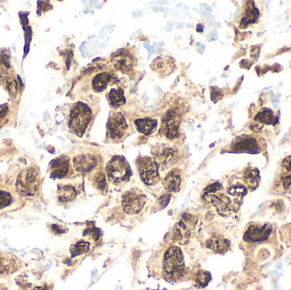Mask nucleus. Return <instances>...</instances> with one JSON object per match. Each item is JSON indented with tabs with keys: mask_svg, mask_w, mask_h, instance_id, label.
Segmentation results:
<instances>
[{
	"mask_svg": "<svg viewBox=\"0 0 291 290\" xmlns=\"http://www.w3.org/2000/svg\"><path fill=\"white\" fill-rule=\"evenodd\" d=\"M181 184V174L178 169H173L164 179V187L169 193L178 192Z\"/></svg>",
	"mask_w": 291,
	"mask_h": 290,
	"instance_id": "obj_19",
	"label": "nucleus"
},
{
	"mask_svg": "<svg viewBox=\"0 0 291 290\" xmlns=\"http://www.w3.org/2000/svg\"><path fill=\"white\" fill-rule=\"evenodd\" d=\"M85 235H89L90 237H92L93 239L95 241L99 240V238L101 237V232L100 230L95 228V227H89L86 231H85Z\"/></svg>",
	"mask_w": 291,
	"mask_h": 290,
	"instance_id": "obj_33",
	"label": "nucleus"
},
{
	"mask_svg": "<svg viewBox=\"0 0 291 290\" xmlns=\"http://www.w3.org/2000/svg\"><path fill=\"white\" fill-rule=\"evenodd\" d=\"M206 245L208 248L217 253H224L228 250L230 243L229 241L222 237H214L207 241Z\"/></svg>",
	"mask_w": 291,
	"mask_h": 290,
	"instance_id": "obj_22",
	"label": "nucleus"
},
{
	"mask_svg": "<svg viewBox=\"0 0 291 290\" xmlns=\"http://www.w3.org/2000/svg\"><path fill=\"white\" fill-rule=\"evenodd\" d=\"M146 196L137 191H130L123 196V209L127 214H135L140 213L146 203Z\"/></svg>",
	"mask_w": 291,
	"mask_h": 290,
	"instance_id": "obj_8",
	"label": "nucleus"
},
{
	"mask_svg": "<svg viewBox=\"0 0 291 290\" xmlns=\"http://www.w3.org/2000/svg\"><path fill=\"white\" fill-rule=\"evenodd\" d=\"M244 179L248 188H250L251 190H254L260 183L259 170L254 168L247 169L244 174Z\"/></svg>",
	"mask_w": 291,
	"mask_h": 290,
	"instance_id": "obj_27",
	"label": "nucleus"
},
{
	"mask_svg": "<svg viewBox=\"0 0 291 290\" xmlns=\"http://www.w3.org/2000/svg\"><path fill=\"white\" fill-rule=\"evenodd\" d=\"M164 272L171 279H178L183 277L185 272L183 252L176 246L167 249L164 258Z\"/></svg>",
	"mask_w": 291,
	"mask_h": 290,
	"instance_id": "obj_2",
	"label": "nucleus"
},
{
	"mask_svg": "<svg viewBox=\"0 0 291 290\" xmlns=\"http://www.w3.org/2000/svg\"><path fill=\"white\" fill-rule=\"evenodd\" d=\"M232 149L237 153H248L257 154L261 152V147L256 138L244 135L236 139L232 144Z\"/></svg>",
	"mask_w": 291,
	"mask_h": 290,
	"instance_id": "obj_12",
	"label": "nucleus"
},
{
	"mask_svg": "<svg viewBox=\"0 0 291 290\" xmlns=\"http://www.w3.org/2000/svg\"><path fill=\"white\" fill-rule=\"evenodd\" d=\"M97 165V158L91 154H81L74 159V166L77 171L87 173Z\"/></svg>",
	"mask_w": 291,
	"mask_h": 290,
	"instance_id": "obj_17",
	"label": "nucleus"
},
{
	"mask_svg": "<svg viewBox=\"0 0 291 290\" xmlns=\"http://www.w3.org/2000/svg\"><path fill=\"white\" fill-rule=\"evenodd\" d=\"M23 203L16 192L0 186V214L16 210L21 208Z\"/></svg>",
	"mask_w": 291,
	"mask_h": 290,
	"instance_id": "obj_7",
	"label": "nucleus"
},
{
	"mask_svg": "<svg viewBox=\"0 0 291 290\" xmlns=\"http://www.w3.org/2000/svg\"><path fill=\"white\" fill-rule=\"evenodd\" d=\"M111 80V75L107 72H101L94 78L92 81L93 90L95 92L103 91Z\"/></svg>",
	"mask_w": 291,
	"mask_h": 290,
	"instance_id": "obj_25",
	"label": "nucleus"
},
{
	"mask_svg": "<svg viewBox=\"0 0 291 290\" xmlns=\"http://www.w3.org/2000/svg\"><path fill=\"white\" fill-rule=\"evenodd\" d=\"M180 115L174 109H170L162 118L161 131L167 138L174 139L179 134Z\"/></svg>",
	"mask_w": 291,
	"mask_h": 290,
	"instance_id": "obj_9",
	"label": "nucleus"
},
{
	"mask_svg": "<svg viewBox=\"0 0 291 290\" xmlns=\"http://www.w3.org/2000/svg\"><path fill=\"white\" fill-rule=\"evenodd\" d=\"M282 168L283 171H291V156H288L283 160Z\"/></svg>",
	"mask_w": 291,
	"mask_h": 290,
	"instance_id": "obj_36",
	"label": "nucleus"
},
{
	"mask_svg": "<svg viewBox=\"0 0 291 290\" xmlns=\"http://www.w3.org/2000/svg\"><path fill=\"white\" fill-rule=\"evenodd\" d=\"M211 279V276L209 272L205 271H200L195 277V282L199 287H204L208 285L209 281Z\"/></svg>",
	"mask_w": 291,
	"mask_h": 290,
	"instance_id": "obj_29",
	"label": "nucleus"
},
{
	"mask_svg": "<svg viewBox=\"0 0 291 290\" xmlns=\"http://www.w3.org/2000/svg\"><path fill=\"white\" fill-rule=\"evenodd\" d=\"M254 122L257 124H275L278 120L274 116L273 112L270 108H263L259 112L254 118Z\"/></svg>",
	"mask_w": 291,
	"mask_h": 290,
	"instance_id": "obj_24",
	"label": "nucleus"
},
{
	"mask_svg": "<svg viewBox=\"0 0 291 290\" xmlns=\"http://www.w3.org/2000/svg\"><path fill=\"white\" fill-rule=\"evenodd\" d=\"M95 185L96 188L100 189V190H103L104 188H106V176L103 173H99L96 174L94 179Z\"/></svg>",
	"mask_w": 291,
	"mask_h": 290,
	"instance_id": "obj_32",
	"label": "nucleus"
},
{
	"mask_svg": "<svg viewBox=\"0 0 291 290\" xmlns=\"http://www.w3.org/2000/svg\"><path fill=\"white\" fill-rule=\"evenodd\" d=\"M228 193L234 198H241L246 195L247 189L243 186H234L228 190Z\"/></svg>",
	"mask_w": 291,
	"mask_h": 290,
	"instance_id": "obj_30",
	"label": "nucleus"
},
{
	"mask_svg": "<svg viewBox=\"0 0 291 290\" xmlns=\"http://www.w3.org/2000/svg\"><path fill=\"white\" fill-rule=\"evenodd\" d=\"M272 232V227L268 225H252L244 235L246 242H261L268 239Z\"/></svg>",
	"mask_w": 291,
	"mask_h": 290,
	"instance_id": "obj_15",
	"label": "nucleus"
},
{
	"mask_svg": "<svg viewBox=\"0 0 291 290\" xmlns=\"http://www.w3.org/2000/svg\"><path fill=\"white\" fill-rule=\"evenodd\" d=\"M39 170L33 167L23 170L16 179V193L22 197L34 196L39 190Z\"/></svg>",
	"mask_w": 291,
	"mask_h": 290,
	"instance_id": "obj_3",
	"label": "nucleus"
},
{
	"mask_svg": "<svg viewBox=\"0 0 291 290\" xmlns=\"http://www.w3.org/2000/svg\"><path fill=\"white\" fill-rule=\"evenodd\" d=\"M7 88H8L9 93L11 95H16L17 92V89H18V85L17 83L13 79H10L7 81Z\"/></svg>",
	"mask_w": 291,
	"mask_h": 290,
	"instance_id": "obj_34",
	"label": "nucleus"
},
{
	"mask_svg": "<svg viewBox=\"0 0 291 290\" xmlns=\"http://www.w3.org/2000/svg\"><path fill=\"white\" fill-rule=\"evenodd\" d=\"M93 112L90 106L84 102L72 105L69 113V129L75 135L82 136L92 120Z\"/></svg>",
	"mask_w": 291,
	"mask_h": 290,
	"instance_id": "obj_1",
	"label": "nucleus"
},
{
	"mask_svg": "<svg viewBox=\"0 0 291 290\" xmlns=\"http://www.w3.org/2000/svg\"><path fill=\"white\" fill-rule=\"evenodd\" d=\"M77 196V191L74 187L70 185H62L59 186L58 192H57V197L59 201L66 203L70 201L74 200Z\"/></svg>",
	"mask_w": 291,
	"mask_h": 290,
	"instance_id": "obj_23",
	"label": "nucleus"
},
{
	"mask_svg": "<svg viewBox=\"0 0 291 290\" xmlns=\"http://www.w3.org/2000/svg\"><path fill=\"white\" fill-rule=\"evenodd\" d=\"M51 229L55 234H62L66 232V229L63 226H59V225H53L51 227Z\"/></svg>",
	"mask_w": 291,
	"mask_h": 290,
	"instance_id": "obj_37",
	"label": "nucleus"
},
{
	"mask_svg": "<svg viewBox=\"0 0 291 290\" xmlns=\"http://www.w3.org/2000/svg\"><path fill=\"white\" fill-rule=\"evenodd\" d=\"M111 61L114 67L124 74L131 72L135 66V59L129 51L118 50L111 56Z\"/></svg>",
	"mask_w": 291,
	"mask_h": 290,
	"instance_id": "obj_11",
	"label": "nucleus"
},
{
	"mask_svg": "<svg viewBox=\"0 0 291 290\" xmlns=\"http://www.w3.org/2000/svg\"><path fill=\"white\" fill-rule=\"evenodd\" d=\"M19 269V263L16 257L10 253H0V276H7Z\"/></svg>",
	"mask_w": 291,
	"mask_h": 290,
	"instance_id": "obj_18",
	"label": "nucleus"
},
{
	"mask_svg": "<svg viewBox=\"0 0 291 290\" xmlns=\"http://www.w3.org/2000/svg\"><path fill=\"white\" fill-rule=\"evenodd\" d=\"M169 198H170V195L169 194H164V195L162 196L160 199H159V203L162 207H164V206L167 205V203H169Z\"/></svg>",
	"mask_w": 291,
	"mask_h": 290,
	"instance_id": "obj_39",
	"label": "nucleus"
},
{
	"mask_svg": "<svg viewBox=\"0 0 291 290\" xmlns=\"http://www.w3.org/2000/svg\"><path fill=\"white\" fill-rule=\"evenodd\" d=\"M135 127L138 131L143 135H151L157 129L158 122L151 119H136L135 121Z\"/></svg>",
	"mask_w": 291,
	"mask_h": 290,
	"instance_id": "obj_21",
	"label": "nucleus"
},
{
	"mask_svg": "<svg viewBox=\"0 0 291 290\" xmlns=\"http://www.w3.org/2000/svg\"><path fill=\"white\" fill-rule=\"evenodd\" d=\"M175 60L168 56H159L154 59L151 63V69L159 76H169L175 71Z\"/></svg>",
	"mask_w": 291,
	"mask_h": 290,
	"instance_id": "obj_14",
	"label": "nucleus"
},
{
	"mask_svg": "<svg viewBox=\"0 0 291 290\" xmlns=\"http://www.w3.org/2000/svg\"><path fill=\"white\" fill-rule=\"evenodd\" d=\"M51 174L52 178L61 179L70 172V159L66 156H61L51 162Z\"/></svg>",
	"mask_w": 291,
	"mask_h": 290,
	"instance_id": "obj_16",
	"label": "nucleus"
},
{
	"mask_svg": "<svg viewBox=\"0 0 291 290\" xmlns=\"http://www.w3.org/2000/svg\"><path fill=\"white\" fill-rule=\"evenodd\" d=\"M7 113H8V105H6V104L0 105V121L6 119Z\"/></svg>",
	"mask_w": 291,
	"mask_h": 290,
	"instance_id": "obj_38",
	"label": "nucleus"
},
{
	"mask_svg": "<svg viewBox=\"0 0 291 290\" xmlns=\"http://www.w3.org/2000/svg\"><path fill=\"white\" fill-rule=\"evenodd\" d=\"M158 164H160L164 169H168L172 166L179 159V153L175 148L169 147H160L154 152Z\"/></svg>",
	"mask_w": 291,
	"mask_h": 290,
	"instance_id": "obj_13",
	"label": "nucleus"
},
{
	"mask_svg": "<svg viewBox=\"0 0 291 290\" xmlns=\"http://www.w3.org/2000/svg\"><path fill=\"white\" fill-rule=\"evenodd\" d=\"M223 97V94L220 89L216 87L211 88V99L213 101L221 100Z\"/></svg>",
	"mask_w": 291,
	"mask_h": 290,
	"instance_id": "obj_35",
	"label": "nucleus"
},
{
	"mask_svg": "<svg viewBox=\"0 0 291 290\" xmlns=\"http://www.w3.org/2000/svg\"><path fill=\"white\" fill-rule=\"evenodd\" d=\"M250 5H247L244 10V16L241 20L240 26L245 28L250 24L256 23L260 17L259 9L256 7L253 2H249Z\"/></svg>",
	"mask_w": 291,
	"mask_h": 290,
	"instance_id": "obj_20",
	"label": "nucleus"
},
{
	"mask_svg": "<svg viewBox=\"0 0 291 290\" xmlns=\"http://www.w3.org/2000/svg\"><path fill=\"white\" fill-rule=\"evenodd\" d=\"M137 167L140 178L145 184L153 186L160 179L158 162L154 158H141L137 161Z\"/></svg>",
	"mask_w": 291,
	"mask_h": 290,
	"instance_id": "obj_6",
	"label": "nucleus"
},
{
	"mask_svg": "<svg viewBox=\"0 0 291 290\" xmlns=\"http://www.w3.org/2000/svg\"><path fill=\"white\" fill-rule=\"evenodd\" d=\"M108 100L110 105L114 107H118L124 105L125 101V94L122 89H112L108 93Z\"/></svg>",
	"mask_w": 291,
	"mask_h": 290,
	"instance_id": "obj_26",
	"label": "nucleus"
},
{
	"mask_svg": "<svg viewBox=\"0 0 291 290\" xmlns=\"http://www.w3.org/2000/svg\"><path fill=\"white\" fill-rule=\"evenodd\" d=\"M90 244L86 241H80L71 248V253L72 257L81 256L83 253H87L90 250Z\"/></svg>",
	"mask_w": 291,
	"mask_h": 290,
	"instance_id": "obj_28",
	"label": "nucleus"
},
{
	"mask_svg": "<svg viewBox=\"0 0 291 290\" xmlns=\"http://www.w3.org/2000/svg\"><path fill=\"white\" fill-rule=\"evenodd\" d=\"M106 174L114 183H122L130 179L132 172L126 159L120 156L112 158L106 165Z\"/></svg>",
	"mask_w": 291,
	"mask_h": 290,
	"instance_id": "obj_4",
	"label": "nucleus"
},
{
	"mask_svg": "<svg viewBox=\"0 0 291 290\" xmlns=\"http://www.w3.org/2000/svg\"><path fill=\"white\" fill-rule=\"evenodd\" d=\"M281 182L285 190L291 191V171H283Z\"/></svg>",
	"mask_w": 291,
	"mask_h": 290,
	"instance_id": "obj_31",
	"label": "nucleus"
},
{
	"mask_svg": "<svg viewBox=\"0 0 291 290\" xmlns=\"http://www.w3.org/2000/svg\"><path fill=\"white\" fill-rule=\"evenodd\" d=\"M107 136L114 140H122L128 132L130 131V125L125 115L120 112H114L110 114L106 124Z\"/></svg>",
	"mask_w": 291,
	"mask_h": 290,
	"instance_id": "obj_5",
	"label": "nucleus"
},
{
	"mask_svg": "<svg viewBox=\"0 0 291 290\" xmlns=\"http://www.w3.org/2000/svg\"><path fill=\"white\" fill-rule=\"evenodd\" d=\"M194 219V216L187 213L181 215V220L175 225V228L173 230V238L175 242L180 244H186L188 243L191 235L190 226H193L196 221Z\"/></svg>",
	"mask_w": 291,
	"mask_h": 290,
	"instance_id": "obj_10",
	"label": "nucleus"
}]
</instances>
